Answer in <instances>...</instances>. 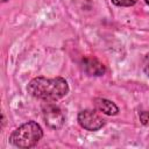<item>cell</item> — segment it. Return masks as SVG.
<instances>
[{"label":"cell","mask_w":149,"mask_h":149,"mask_svg":"<svg viewBox=\"0 0 149 149\" xmlns=\"http://www.w3.org/2000/svg\"><path fill=\"white\" fill-rule=\"evenodd\" d=\"M94 107L97 111L106 114V115H109V116H113V115H116L119 113V107L111 100L108 99H105V98H95L94 101Z\"/></svg>","instance_id":"cell-6"},{"label":"cell","mask_w":149,"mask_h":149,"mask_svg":"<svg viewBox=\"0 0 149 149\" xmlns=\"http://www.w3.org/2000/svg\"><path fill=\"white\" fill-rule=\"evenodd\" d=\"M42 111H43L42 114H43L44 122L49 128H51V129L62 128V126L64 125L65 118H64L62 109L57 105H55L52 102H48L47 105L43 106Z\"/></svg>","instance_id":"cell-3"},{"label":"cell","mask_w":149,"mask_h":149,"mask_svg":"<svg viewBox=\"0 0 149 149\" xmlns=\"http://www.w3.org/2000/svg\"><path fill=\"white\" fill-rule=\"evenodd\" d=\"M1 1H2V2H6V1H8V0H1Z\"/></svg>","instance_id":"cell-11"},{"label":"cell","mask_w":149,"mask_h":149,"mask_svg":"<svg viewBox=\"0 0 149 149\" xmlns=\"http://www.w3.org/2000/svg\"><path fill=\"white\" fill-rule=\"evenodd\" d=\"M69 91V84L63 77H36L33 78L27 86V92L33 98L47 102L57 101L64 98Z\"/></svg>","instance_id":"cell-1"},{"label":"cell","mask_w":149,"mask_h":149,"mask_svg":"<svg viewBox=\"0 0 149 149\" xmlns=\"http://www.w3.org/2000/svg\"><path fill=\"white\" fill-rule=\"evenodd\" d=\"M77 120L80 127L88 132H97L105 125V120L92 109H84L79 112Z\"/></svg>","instance_id":"cell-4"},{"label":"cell","mask_w":149,"mask_h":149,"mask_svg":"<svg viewBox=\"0 0 149 149\" xmlns=\"http://www.w3.org/2000/svg\"><path fill=\"white\" fill-rule=\"evenodd\" d=\"M143 71H144V73L149 77V54L144 57V62H143Z\"/></svg>","instance_id":"cell-9"},{"label":"cell","mask_w":149,"mask_h":149,"mask_svg":"<svg viewBox=\"0 0 149 149\" xmlns=\"http://www.w3.org/2000/svg\"><path fill=\"white\" fill-rule=\"evenodd\" d=\"M144 2H146L147 5H149V0H144Z\"/></svg>","instance_id":"cell-10"},{"label":"cell","mask_w":149,"mask_h":149,"mask_svg":"<svg viewBox=\"0 0 149 149\" xmlns=\"http://www.w3.org/2000/svg\"><path fill=\"white\" fill-rule=\"evenodd\" d=\"M111 1L118 7H130L137 2V0H111Z\"/></svg>","instance_id":"cell-7"},{"label":"cell","mask_w":149,"mask_h":149,"mask_svg":"<svg viewBox=\"0 0 149 149\" xmlns=\"http://www.w3.org/2000/svg\"><path fill=\"white\" fill-rule=\"evenodd\" d=\"M43 137L42 127L36 121H27L15 128L9 135V142L17 148L29 149L35 147Z\"/></svg>","instance_id":"cell-2"},{"label":"cell","mask_w":149,"mask_h":149,"mask_svg":"<svg viewBox=\"0 0 149 149\" xmlns=\"http://www.w3.org/2000/svg\"><path fill=\"white\" fill-rule=\"evenodd\" d=\"M140 120L143 125H149V112H141Z\"/></svg>","instance_id":"cell-8"},{"label":"cell","mask_w":149,"mask_h":149,"mask_svg":"<svg viewBox=\"0 0 149 149\" xmlns=\"http://www.w3.org/2000/svg\"><path fill=\"white\" fill-rule=\"evenodd\" d=\"M81 66L88 76H102L106 71L105 65L95 57H84L81 61Z\"/></svg>","instance_id":"cell-5"}]
</instances>
